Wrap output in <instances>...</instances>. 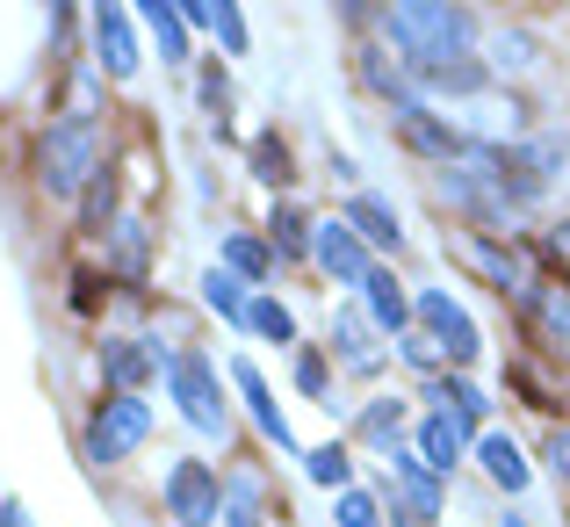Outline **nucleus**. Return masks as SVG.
<instances>
[{"instance_id": "obj_1", "label": "nucleus", "mask_w": 570, "mask_h": 527, "mask_svg": "<svg viewBox=\"0 0 570 527\" xmlns=\"http://www.w3.org/2000/svg\"><path fill=\"white\" fill-rule=\"evenodd\" d=\"M484 14L462 8V0H397V8L376 14V37L404 58L412 72H433L462 51H484Z\"/></svg>"}, {"instance_id": "obj_2", "label": "nucleus", "mask_w": 570, "mask_h": 527, "mask_svg": "<svg viewBox=\"0 0 570 527\" xmlns=\"http://www.w3.org/2000/svg\"><path fill=\"white\" fill-rule=\"evenodd\" d=\"M109 167V124L80 109H58L51 124L37 130V188L51 203H80L87 180Z\"/></svg>"}, {"instance_id": "obj_3", "label": "nucleus", "mask_w": 570, "mask_h": 527, "mask_svg": "<svg viewBox=\"0 0 570 527\" xmlns=\"http://www.w3.org/2000/svg\"><path fill=\"white\" fill-rule=\"evenodd\" d=\"M167 404L181 412V427H195L203 441H232V375L217 369V354L195 348V340H174V361H167Z\"/></svg>"}, {"instance_id": "obj_4", "label": "nucleus", "mask_w": 570, "mask_h": 527, "mask_svg": "<svg viewBox=\"0 0 570 527\" xmlns=\"http://www.w3.org/2000/svg\"><path fill=\"white\" fill-rule=\"evenodd\" d=\"M426 188H433V203L448 209V217L462 224V232H484V238H520V209L499 195V180H491L476 159H455V167H441V174H426Z\"/></svg>"}, {"instance_id": "obj_5", "label": "nucleus", "mask_w": 570, "mask_h": 527, "mask_svg": "<svg viewBox=\"0 0 570 527\" xmlns=\"http://www.w3.org/2000/svg\"><path fill=\"white\" fill-rule=\"evenodd\" d=\"M153 427H159L153 398H116V390H101V398L87 404V419H80V456H87V470H95V477L101 470H124V462L153 441Z\"/></svg>"}, {"instance_id": "obj_6", "label": "nucleus", "mask_w": 570, "mask_h": 527, "mask_svg": "<svg viewBox=\"0 0 570 527\" xmlns=\"http://www.w3.org/2000/svg\"><path fill=\"white\" fill-rule=\"evenodd\" d=\"M455 261L470 267L476 282H484L499 304H513V311H528V296H534V282H542V261H534V246L528 238H484V232H455Z\"/></svg>"}, {"instance_id": "obj_7", "label": "nucleus", "mask_w": 570, "mask_h": 527, "mask_svg": "<svg viewBox=\"0 0 570 527\" xmlns=\"http://www.w3.org/2000/svg\"><path fill=\"white\" fill-rule=\"evenodd\" d=\"M167 361H174V340L159 333H101L95 375L116 398H153V383H167Z\"/></svg>"}, {"instance_id": "obj_8", "label": "nucleus", "mask_w": 570, "mask_h": 527, "mask_svg": "<svg viewBox=\"0 0 570 527\" xmlns=\"http://www.w3.org/2000/svg\"><path fill=\"white\" fill-rule=\"evenodd\" d=\"M383 462H390V477L376 485L383 520L390 527H441L448 520V485H441V477H433L412 448H397V456H383Z\"/></svg>"}, {"instance_id": "obj_9", "label": "nucleus", "mask_w": 570, "mask_h": 527, "mask_svg": "<svg viewBox=\"0 0 570 527\" xmlns=\"http://www.w3.org/2000/svg\"><path fill=\"white\" fill-rule=\"evenodd\" d=\"M412 325L448 354V369L470 375L476 361H484V325L470 319V304H462L455 290H412Z\"/></svg>"}, {"instance_id": "obj_10", "label": "nucleus", "mask_w": 570, "mask_h": 527, "mask_svg": "<svg viewBox=\"0 0 570 527\" xmlns=\"http://www.w3.org/2000/svg\"><path fill=\"white\" fill-rule=\"evenodd\" d=\"M159 514L167 527H217L224 514V470L203 456H174L167 477H159Z\"/></svg>"}, {"instance_id": "obj_11", "label": "nucleus", "mask_w": 570, "mask_h": 527, "mask_svg": "<svg viewBox=\"0 0 570 527\" xmlns=\"http://www.w3.org/2000/svg\"><path fill=\"white\" fill-rule=\"evenodd\" d=\"M390 145H397L404 159H419L426 174L455 167V159H470V130H462V116L433 109V101H419V109L390 116Z\"/></svg>"}, {"instance_id": "obj_12", "label": "nucleus", "mask_w": 570, "mask_h": 527, "mask_svg": "<svg viewBox=\"0 0 570 527\" xmlns=\"http://www.w3.org/2000/svg\"><path fill=\"white\" fill-rule=\"evenodd\" d=\"M325 354H333L340 375H354V383H383L390 375V340L368 325V311L354 304H333V319H325Z\"/></svg>"}, {"instance_id": "obj_13", "label": "nucleus", "mask_w": 570, "mask_h": 527, "mask_svg": "<svg viewBox=\"0 0 570 527\" xmlns=\"http://www.w3.org/2000/svg\"><path fill=\"white\" fill-rule=\"evenodd\" d=\"M347 72H354V87H362L376 109H390V116H404V109H419V101H426V95H419V72L404 66L383 37L347 43Z\"/></svg>"}, {"instance_id": "obj_14", "label": "nucleus", "mask_w": 570, "mask_h": 527, "mask_svg": "<svg viewBox=\"0 0 570 527\" xmlns=\"http://www.w3.org/2000/svg\"><path fill=\"white\" fill-rule=\"evenodd\" d=\"M87 43H95L101 80L130 87L145 72V29H138V14L116 8V0H95V8H87Z\"/></svg>"}, {"instance_id": "obj_15", "label": "nucleus", "mask_w": 570, "mask_h": 527, "mask_svg": "<svg viewBox=\"0 0 570 527\" xmlns=\"http://www.w3.org/2000/svg\"><path fill=\"white\" fill-rule=\"evenodd\" d=\"M412 427H419V398H404V390H368L347 419V448L397 456V448H412Z\"/></svg>"}, {"instance_id": "obj_16", "label": "nucleus", "mask_w": 570, "mask_h": 527, "mask_svg": "<svg viewBox=\"0 0 570 527\" xmlns=\"http://www.w3.org/2000/svg\"><path fill=\"white\" fill-rule=\"evenodd\" d=\"M153 261H159L153 217L124 209V217H116V232L101 238V267H109V282H116V290H130V296H145V282H153Z\"/></svg>"}, {"instance_id": "obj_17", "label": "nucleus", "mask_w": 570, "mask_h": 527, "mask_svg": "<svg viewBox=\"0 0 570 527\" xmlns=\"http://www.w3.org/2000/svg\"><path fill=\"white\" fill-rule=\"evenodd\" d=\"M311 267H318L333 290H347V296H354V290L368 282V267H376V253H368V246H362V232H354V224L333 209V217H318V232H311Z\"/></svg>"}, {"instance_id": "obj_18", "label": "nucleus", "mask_w": 570, "mask_h": 527, "mask_svg": "<svg viewBox=\"0 0 570 527\" xmlns=\"http://www.w3.org/2000/svg\"><path fill=\"white\" fill-rule=\"evenodd\" d=\"M232 390H238V404H246V419H253V433H261L275 456H296L304 462V448H296V427H289V412L275 404V390H267V375H261V361L253 354H232Z\"/></svg>"}, {"instance_id": "obj_19", "label": "nucleus", "mask_w": 570, "mask_h": 527, "mask_svg": "<svg viewBox=\"0 0 570 527\" xmlns=\"http://www.w3.org/2000/svg\"><path fill=\"white\" fill-rule=\"evenodd\" d=\"M484 58H491V72H499V87H528V80H542L549 72V37L534 22H491L484 29Z\"/></svg>"}, {"instance_id": "obj_20", "label": "nucleus", "mask_w": 570, "mask_h": 527, "mask_svg": "<svg viewBox=\"0 0 570 527\" xmlns=\"http://www.w3.org/2000/svg\"><path fill=\"white\" fill-rule=\"evenodd\" d=\"M419 404L426 412H441V419H455L462 433H491V390L476 383V375H462V369H441L433 383H419Z\"/></svg>"}, {"instance_id": "obj_21", "label": "nucleus", "mask_w": 570, "mask_h": 527, "mask_svg": "<svg viewBox=\"0 0 570 527\" xmlns=\"http://www.w3.org/2000/svg\"><path fill=\"white\" fill-rule=\"evenodd\" d=\"M275 514H282V499H275V485H267L261 462H224V514H217V527H267Z\"/></svg>"}, {"instance_id": "obj_22", "label": "nucleus", "mask_w": 570, "mask_h": 527, "mask_svg": "<svg viewBox=\"0 0 570 527\" xmlns=\"http://www.w3.org/2000/svg\"><path fill=\"white\" fill-rule=\"evenodd\" d=\"M470 462H476V477H484L491 491H505V499H528V485H534V456H528V448H520V441H513L505 427L476 433Z\"/></svg>"}, {"instance_id": "obj_23", "label": "nucleus", "mask_w": 570, "mask_h": 527, "mask_svg": "<svg viewBox=\"0 0 570 527\" xmlns=\"http://www.w3.org/2000/svg\"><path fill=\"white\" fill-rule=\"evenodd\" d=\"M354 304L368 311V325H376L383 340H404V333H412V282H404L390 261L368 267V282L354 290Z\"/></svg>"}, {"instance_id": "obj_24", "label": "nucleus", "mask_w": 570, "mask_h": 527, "mask_svg": "<svg viewBox=\"0 0 570 527\" xmlns=\"http://www.w3.org/2000/svg\"><path fill=\"white\" fill-rule=\"evenodd\" d=\"M340 217L362 232V246L376 253V261H397L404 253V217H397V203L390 195H376V188H354L347 203H340Z\"/></svg>"}, {"instance_id": "obj_25", "label": "nucleus", "mask_w": 570, "mask_h": 527, "mask_svg": "<svg viewBox=\"0 0 570 527\" xmlns=\"http://www.w3.org/2000/svg\"><path fill=\"white\" fill-rule=\"evenodd\" d=\"M311 232H318V217H311L304 195H275V203H267L261 238L275 246V261H282V267H311Z\"/></svg>"}, {"instance_id": "obj_26", "label": "nucleus", "mask_w": 570, "mask_h": 527, "mask_svg": "<svg viewBox=\"0 0 570 527\" xmlns=\"http://www.w3.org/2000/svg\"><path fill=\"white\" fill-rule=\"evenodd\" d=\"M195 109L209 124V145H232V116H238V87H232V58H195Z\"/></svg>"}, {"instance_id": "obj_27", "label": "nucleus", "mask_w": 570, "mask_h": 527, "mask_svg": "<svg viewBox=\"0 0 570 527\" xmlns=\"http://www.w3.org/2000/svg\"><path fill=\"white\" fill-rule=\"evenodd\" d=\"M246 174L261 180L267 195H296V180H304V174H296V145H289V130H282V124H261L246 138Z\"/></svg>"}, {"instance_id": "obj_28", "label": "nucleus", "mask_w": 570, "mask_h": 527, "mask_svg": "<svg viewBox=\"0 0 570 527\" xmlns=\"http://www.w3.org/2000/svg\"><path fill=\"white\" fill-rule=\"evenodd\" d=\"M217 267H232L246 290H267V282L282 275V261H275V246L261 238V224H232V232L217 238Z\"/></svg>"}, {"instance_id": "obj_29", "label": "nucleus", "mask_w": 570, "mask_h": 527, "mask_svg": "<svg viewBox=\"0 0 570 527\" xmlns=\"http://www.w3.org/2000/svg\"><path fill=\"white\" fill-rule=\"evenodd\" d=\"M470 448H476V441L455 427V419H441V412H419V427H412V456L426 462V470L441 477V485L462 470V462H470Z\"/></svg>"}, {"instance_id": "obj_30", "label": "nucleus", "mask_w": 570, "mask_h": 527, "mask_svg": "<svg viewBox=\"0 0 570 527\" xmlns=\"http://www.w3.org/2000/svg\"><path fill=\"white\" fill-rule=\"evenodd\" d=\"M138 29L153 37V51H159V66H195V29L181 22V0H138Z\"/></svg>"}, {"instance_id": "obj_31", "label": "nucleus", "mask_w": 570, "mask_h": 527, "mask_svg": "<svg viewBox=\"0 0 570 527\" xmlns=\"http://www.w3.org/2000/svg\"><path fill=\"white\" fill-rule=\"evenodd\" d=\"M520 319L549 340V354H557V361H570V275H542V282H534V296H528Z\"/></svg>"}, {"instance_id": "obj_32", "label": "nucleus", "mask_w": 570, "mask_h": 527, "mask_svg": "<svg viewBox=\"0 0 570 527\" xmlns=\"http://www.w3.org/2000/svg\"><path fill=\"white\" fill-rule=\"evenodd\" d=\"M116 217H124V174H116V159H109V167L87 180V195L72 203V232L80 238H109Z\"/></svg>"}, {"instance_id": "obj_33", "label": "nucleus", "mask_w": 570, "mask_h": 527, "mask_svg": "<svg viewBox=\"0 0 570 527\" xmlns=\"http://www.w3.org/2000/svg\"><path fill=\"white\" fill-rule=\"evenodd\" d=\"M246 333L261 340V348H304V325H296V311L282 304L275 290H253V304H246Z\"/></svg>"}, {"instance_id": "obj_34", "label": "nucleus", "mask_w": 570, "mask_h": 527, "mask_svg": "<svg viewBox=\"0 0 570 527\" xmlns=\"http://www.w3.org/2000/svg\"><path fill=\"white\" fill-rule=\"evenodd\" d=\"M195 304H203V311H217L224 325H238V333H246V304H253V290L232 275V267H217V261H209L203 275H195Z\"/></svg>"}, {"instance_id": "obj_35", "label": "nucleus", "mask_w": 570, "mask_h": 527, "mask_svg": "<svg viewBox=\"0 0 570 527\" xmlns=\"http://www.w3.org/2000/svg\"><path fill=\"white\" fill-rule=\"evenodd\" d=\"M289 383H296V398L325 404V412L340 404V369H333V354H325V348H311V340L289 354Z\"/></svg>"}, {"instance_id": "obj_36", "label": "nucleus", "mask_w": 570, "mask_h": 527, "mask_svg": "<svg viewBox=\"0 0 570 527\" xmlns=\"http://www.w3.org/2000/svg\"><path fill=\"white\" fill-rule=\"evenodd\" d=\"M304 485H318V491H354V448L347 441H318V448H304Z\"/></svg>"}, {"instance_id": "obj_37", "label": "nucleus", "mask_w": 570, "mask_h": 527, "mask_svg": "<svg viewBox=\"0 0 570 527\" xmlns=\"http://www.w3.org/2000/svg\"><path fill=\"white\" fill-rule=\"evenodd\" d=\"M109 296H116L109 267L80 261V267H72V275H66V311H72V319H101V311H109Z\"/></svg>"}, {"instance_id": "obj_38", "label": "nucleus", "mask_w": 570, "mask_h": 527, "mask_svg": "<svg viewBox=\"0 0 570 527\" xmlns=\"http://www.w3.org/2000/svg\"><path fill=\"white\" fill-rule=\"evenodd\" d=\"M534 470L557 491H570V419H549V427L534 433Z\"/></svg>"}, {"instance_id": "obj_39", "label": "nucleus", "mask_w": 570, "mask_h": 527, "mask_svg": "<svg viewBox=\"0 0 570 527\" xmlns=\"http://www.w3.org/2000/svg\"><path fill=\"white\" fill-rule=\"evenodd\" d=\"M390 361H404V369H412V375H419V383H433V375H441V369H448V354H441V348H433V340H426V333H419V325H412V333H404V340H390Z\"/></svg>"}, {"instance_id": "obj_40", "label": "nucleus", "mask_w": 570, "mask_h": 527, "mask_svg": "<svg viewBox=\"0 0 570 527\" xmlns=\"http://www.w3.org/2000/svg\"><path fill=\"white\" fill-rule=\"evenodd\" d=\"M209 37L224 43V58H246L253 51V22L232 8V0H209Z\"/></svg>"}, {"instance_id": "obj_41", "label": "nucleus", "mask_w": 570, "mask_h": 527, "mask_svg": "<svg viewBox=\"0 0 570 527\" xmlns=\"http://www.w3.org/2000/svg\"><path fill=\"white\" fill-rule=\"evenodd\" d=\"M333 527H390V520H383V499H376V485H354V491H340V499H333Z\"/></svg>"}, {"instance_id": "obj_42", "label": "nucleus", "mask_w": 570, "mask_h": 527, "mask_svg": "<svg viewBox=\"0 0 570 527\" xmlns=\"http://www.w3.org/2000/svg\"><path fill=\"white\" fill-rule=\"evenodd\" d=\"M534 261H542V275H570V209L534 232Z\"/></svg>"}, {"instance_id": "obj_43", "label": "nucleus", "mask_w": 570, "mask_h": 527, "mask_svg": "<svg viewBox=\"0 0 570 527\" xmlns=\"http://www.w3.org/2000/svg\"><path fill=\"white\" fill-rule=\"evenodd\" d=\"M325 174H333V180H340L347 195L362 188V167H354V153H325Z\"/></svg>"}, {"instance_id": "obj_44", "label": "nucleus", "mask_w": 570, "mask_h": 527, "mask_svg": "<svg viewBox=\"0 0 570 527\" xmlns=\"http://www.w3.org/2000/svg\"><path fill=\"white\" fill-rule=\"evenodd\" d=\"M0 527H37V520H29L22 499H0Z\"/></svg>"}, {"instance_id": "obj_45", "label": "nucleus", "mask_w": 570, "mask_h": 527, "mask_svg": "<svg viewBox=\"0 0 570 527\" xmlns=\"http://www.w3.org/2000/svg\"><path fill=\"white\" fill-rule=\"evenodd\" d=\"M181 22L188 29H209V0H181Z\"/></svg>"}, {"instance_id": "obj_46", "label": "nucleus", "mask_w": 570, "mask_h": 527, "mask_svg": "<svg viewBox=\"0 0 570 527\" xmlns=\"http://www.w3.org/2000/svg\"><path fill=\"white\" fill-rule=\"evenodd\" d=\"M499 527H534V520H528V514H505V520H499Z\"/></svg>"}]
</instances>
